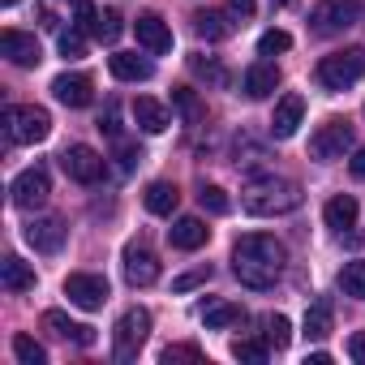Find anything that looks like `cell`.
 Masks as SVG:
<instances>
[{
  "label": "cell",
  "instance_id": "obj_1",
  "mask_svg": "<svg viewBox=\"0 0 365 365\" xmlns=\"http://www.w3.org/2000/svg\"><path fill=\"white\" fill-rule=\"evenodd\" d=\"M284 267H288V250H284V241H275L267 232H250L232 245V275L254 292L275 288Z\"/></svg>",
  "mask_w": 365,
  "mask_h": 365
},
{
  "label": "cell",
  "instance_id": "obj_2",
  "mask_svg": "<svg viewBox=\"0 0 365 365\" xmlns=\"http://www.w3.org/2000/svg\"><path fill=\"white\" fill-rule=\"evenodd\" d=\"M301 185L297 180H284V176H262V180H254V185L245 190V198H241V207L250 211V215H258V220H271V215H288V211H297L301 207Z\"/></svg>",
  "mask_w": 365,
  "mask_h": 365
},
{
  "label": "cell",
  "instance_id": "obj_3",
  "mask_svg": "<svg viewBox=\"0 0 365 365\" xmlns=\"http://www.w3.org/2000/svg\"><path fill=\"white\" fill-rule=\"evenodd\" d=\"M365 78V48H348V52H331L318 61V86L322 91H348Z\"/></svg>",
  "mask_w": 365,
  "mask_h": 365
},
{
  "label": "cell",
  "instance_id": "obj_4",
  "mask_svg": "<svg viewBox=\"0 0 365 365\" xmlns=\"http://www.w3.org/2000/svg\"><path fill=\"white\" fill-rule=\"evenodd\" d=\"M146 335H150V314L138 309V305L125 309V314L116 318V327H112V352H116V361H133V356L142 352Z\"/></svg>",
  "mask_w": 365,
  "mask_h": 365
},
{
  "label": "cell",
  "instance_id": "obj_5",
  "mask_svg": "<svg viewBox=\"0 0 365 365\" xmlns=\"http://www.w3.org/2000/svg\"><path fill=\"white\" fill-rule=\"evenodd\" d=\"M361 14V0H318L314 14H309V31L331 39V35H344Z\"/></svg>",
  "mask_w": 365,
  "mask_h": 365
},
{
  "label": "cell",
  "instance_id": "obj_6",
  "mask_svg": "<svg viewBox=\"0 0 365 365\" xmlns=\"http://www.w3.org/2000/svg\"><path fill=\"white\" fill-rule=\"evenodd\" d=\"M0 120H5L9 142H26V146L43 142L52 133V116L43 108H5V116H0Z\"/></svg>",
  "mask_w": 365,
  "mask_h": 365
},
{
  "label": "cell",
  "instance_id": "obj_7",
  "mask_svg": "<svg viewBox=\"0 0 365 365\" xmlns=\"http://www.w3.org/2000/svg\"><path fill=\"white\" fill-rule=\"evenodd\" d=\"M48 194H52V180H48V168H39V163H35V168H22V172L14 176V185H9V198H14L18 211L43 207Z\"/></svg>",
  "mask_w": 365,
  "mask_h": 365
},
{
  "label": "cell",
  "instance_id": "obj_8",
  "mask_svg": "<svg viewBox=\"0 0 365 365\" xmlns=\"http://www.w3.org/2000/svg\"><path fill=\"white\" fill-rule=\"evenodd\" d=\"M352 150V125L348 120H327L314 138H309V155L318 163H335Z\"/></svg>",
  "mask_w": 365,
  "mask_h": 365
},
{
  "label": "cell",
  "instance_id": "obj_9",
  "mask_svg": "<svg viewBox=\"0 0 365 365\" xmlns=\"http://www.w3.org/2000/svg\"><path fill=\"white\" fill-rule=\"evenodd\" d=\"M65 297H69V305H78V309H103V301L112 297V288H108L103 275L78 271V275L65 279Z\"/></svg>",
  "mask_w": 365,
  "mask_h": 365
},
{
  "label": "cell",
  "instance_id": "obj_10",
  "mask_svg": "<svg viewBox=\"0 0 365 365\" xmlns=\"http://www.w3.org/2000/svg\"><path fill=\"white\" fill-rule=\"evenodd\" d=\"M61 163H65V172H69V180H78V185H99L103 180V155L95 150V146H69L65 155H61Z\"/></svg>",
  "mask_w": 365,
  "mask_h": 365
},
{
  "label": "cell",
  "instance_id": "obj_11",
  "mask_svg": "<svg viewBox=\"0 0 365 365\" xmlns=\"http://www.w3.org/2000/svg\"><path fill=\"white\" fill-rule=\"evenodd\" d=\"M0 56H5L9 65H18V69H35L43 61L39 39L26 35V31H5V35H0Z\"/></svg>",
  "mask_w": 365,
  "mask_h": 365
},
{
  "label": "cell",
  "instance_id": "obj_12",
  "mask_svg": "<svg viewBox=\"0 0 365 365\" xmlns=\"http://www.w3.org/2000/svg\"><path fill=\"white\" fill-rule=\"evenodd\" d=\"M22 237H26V245H31L35 254H56V250L65 245V224H61L56 215H43V220H31V224L22 228Z\"/></svg>",
  "mask_w": 365,
  "mask_h": 365
},
{
  "label": "cell",
  "instance_id": "obj_13",
  "mask_svg": "<svg viewBox=\"0 0 365 365\" xmlns=\"http://www.w3.org/2000/svg\"><path fill=\"white\" fill-rule=\"evenodd\" d=\"M133 35H138V43H142L150 56H168V52H172V31H168V22H163L159 14H142V18L133 22Z\"/></svg>",
  "mask_w": 365,
  "mask_h": 365
},
{
  "label": "cell",
  "instance_id": "obj_14",
  "mask_svg": "<svg viewBox=\"0 0 365 365\" xmlns=\"http://www.w3.org/2000/svg\"><path fill=\"white\" fill-rule=\"evenodd\" d=\"M125 279L133 288H150L159 279V258L150 250H142V245H129L125 250Z\"/></svg>",
  "mask_w": 365,
  "mask_h": 365
},
{
  "label": "cell",
  "instance_id": "obj_15",
  "mask_svg": "<svg viewBox=\"0 0 365 365\" xmlns=\"http://www.w3.org/2000/svg\"><path fill=\"white\" fill-rule=\"evenodd\" d=\"M301 116H305V99H301V95H284V99L275 103V116H271V138L288 142V138L301 129Z\"/></svg>",
  "mask_w": 365,
  "mask_h": 365
},
{
  "label": "cell",
  "instance_id": "obj_16",
  "mask_svg": "<svg viewBox=\"0 0 365 365\" xmlns=\"http://www.w3.org/2000/svg\"><path fill=\"white\" fill-rule=\"evenodd\" d=\"M207 237H211V228H207L198 215H180V220L168 228L172 250H202V245H207Z\"/></svg>",
  "mask_w": 365,
  "mask_h": 365
},
{
  "label": "cell",
  "instance_id": "obj_17",
  "mask_svg": "<svg viewBox=\"0 0 365 365\" xmlns=\"http://www.w3.org/2000/svg\"><path fill=\"white\" fill-rule=\"evenodd\" d=\"M52 95H56L65 108H86V103L95 99V86H91V78H82V73H61V78L52 82Z\"/></svg>",
  "mask_w": 365,
  "mask_h": 365
},
{
  "label": "cell",
  "instance_id": "obj_18",
  "mask_svg": "<svg viewBox=\"0 0 365 365\" xmlns=\"http://www.w3.org/2000/svg\"><path fill=\"white\" fill-rule=\"evenodd\" d=\"M194 31H198L207 43H215V39H228V35L237 31V22H232V9L224 5V9H202V14H194Z\"/></svg>",
  "mask_w": 365,
  "mask_h": 365
},
{
  "label": "cell",
  "instance_id": "obj_19",
  "mask_svg": "<svg viewBox=\"0 0 365 365\" xmlns=\"http://www.w3.org/2000/svg\"><path fill=\"white\" fill-rule=\"evenodd\" d=\"M108 69L120 82H150V73H155V65L146 56H138V52H112L108 56Z\"/></svg>",
  "mask_w": 365,
  "mask_h": 365
},
{
  "label": "cell",
  "instance_id": "obj_20",
  "mask_svg": "<svg viewBox=\"0 0 365 365\" xmlns=\"http://www.w3.org/2000/svg\"><path fill=\"white\" fill-rule=\"evenodd\" d=\"M275 86H279V69H275V65L258 61V65H250V69H245L241 91H245L250 99H267V95H275Z\"/></svg>",
  "mask_w": 365,
  "mask_h": 365
},
{
  "label": "cell",
  "instance_id": "obj_21",
  "mask_svg": "<svg viewBox=\"0 0 365 365\" xmlns=\"http://www.w3.org/2000/svg\"><path fill=\"white\" fill-rule=\"evenodd\" d=\"M43 327L52 331V335H61V339H73L78 348H91L95 344V327H82V322H69L61 309H48L43 314Z\"/></svg>",
  "mask_w": 365,
  "mask_h": 365
},
{
  "label": "cell",
  "instance_id": "obj_22",
  "mask_svg": "<svg viewBox=\"0 0 365 365\" xmlns=\"http://www.w3.org/2000/svg\"><path fill=\"white\" fill-rule=\"evenodd\" d=\"M0 284H5V292H31L35 288V267L22 262L18 254H9L0 262Z\"/></svg>",
  "mask_w": 365,
  "mask_h": 365
},
{
  "label": "cell",
  "instance_id": "obj_23",
  "mask_svg": "<svg viewBox=\"0 0 365 365\" xmlns=\"http://www.w3.org/2000/svg\"><path fill=\"white\" fill-rule=\"evenodd\" d=\"M133 120H138V129H142V133H163V129L172 125L168 108H163L159 99H146V95L133 103Z\"/></svg>",
  "mask_w": 365,
  "mask_h": 365
},
{
  "label": "cell",
  "instance_id": "obj_24",
  "mask_svg": "<svg viewBox=\"0 0 365 365\" xmlns=\"http://www.w3.org/2000/svg\"><path fill=\"white\" fill-rule=\"evenodd\" d=\"M322 220H327V228L348 232V228L356 224V198H352V194H335V198L322 207Z\"/></svg>",
  "mask_w": 365,
  "mask_h": 365
},
{
  "label": "cell",
  "instance_id": "obj_25",
  "mask_svg": "<svg viewBox=\"0 0 365 365\" xmlns=\"http://www.w3.org/2000/svg\"><path fill=\"white\" fill-rule=\"evenodd\" d=\"M250 314L241 309V305H232V301H211L207 309H202V322L211 327V331H224V327H241Z\"/></svg>",
  "mask_w": 365,
  "mask_h": 365
},
{
  "label": "cell",
  "instance_id": "obj_26",
  "mask_svg": "<svg viewBox=\"0 0 365 365\" xmlns=\"http://www.w3.org/2000/svg\"><path fill=\"white\" fill-rule=\"evenodd\" d=\"M142 202H146L150 215H172L176 202H180V194H176V185H168V180H155V185H146Z\"/></svg>",
  "mask_w": 365,
  "mask_h": 365
},
{
  "label": "cell",
  "instance_id": "obj_27",
  "mask_svg": "<svg viewBox=\"0 0 365 365\" xmlns=\"http://www.w3.org/2000/svg\"><path fill=\"white\" fill-rule=\"evenodd\" d=\"M327 335H331V305L314 301L305 309V339H327Z\"/></svg>",
  "mask_w": 365,
  "mask_h": 365
},
{
  "label": "cell",
  "instance_id": "obj_28",
  "mask_svg": "<svg viewBox=\"0 0 365 365\" xmlns=\"http://www.w3.org/2000/svg\"><path fill=\"white\" fill-rule=\"evenodd\" d=\"M262 335H267V344L279 352V348L292 344V322H288L284 314H267V318H262Z\"/></svg>",
  "mask_w": 365,
  "mask_h": 365
},
{
  "label": "cell",
  "instance_id": "obj_29",
  "mask_svg": "<svg viewBox=\"0 0 365 365\" xmlns=\"http://www.w3.org/2000/svg\"><path fill=\"white\" fill-rule=\"evenodd\" d=\"M339 288H344L352 301H365V262H361V258L339 271Z\"/></svg>",
  "mask_w": 365,
  "mask_h": 365
},
{
  "label": "cell",
  "instance_id": "obj_30",
  "mask_svg": "<svg viewBox=\"0 0 365 365\" xmlns=\"http://www.w3.org/2000/svg\"><path fill=\"white\" fill-rule=\"evenodd\" d=\"M232 356H237V361H250V365H262V361L271 356V344H267V335H262V339H237V344H232Z\"/></svg>",
  "mask_w": 365,
  "mask_h": 365
},
{
  "label": "cell",
  "instance_id": "obj_31",
  "mask_svg": "<svg viewBox=\"0 0 365 365\" xmlns=\"http://www.w3.org/2000/svg\"><path fill=\"white\" fill-rule=\"evenodd\" d=\"M14 356H18L22 365H48V352H43V344H35L31 335H14Z\"/></svg>",
  "mask_w": 365,
  "mask_h": 365
},
{
  "label": "cell",
  "instance_id": "obj_32",
  "mask_svg": "<svg viewBox=\"0 0 365 365\" xmlns=\"http://www.w3.org/2000/svg\"><path fill=\"white\" fill-rule=\"evenodd\" d=\"M120 35H125V18H120L116 9H103V14H99V31H95V39H99V43H116Z\"/></svg>",
  "mask_w": 365,
  "mask_h": 365
},
{
  "label": "cell",
  "instance_id": "obj_33",
  "mask_svg": "<svg viewBox=\"0 0 365 365\" xmlns=\"http://www.w3.org/2000/svg\"><path fill=\"white\" fill-rule=\"evenodd\" d=\"M172 103L180 108V116H185L190 125H198V120H202V103H198V95H194V91L176 86V91H172Z\"/></svg>",
  "mask_w": 365,
  "mask_h": 365
},
{
  "label": "cell",
  "instance_id": "obj_34",
  "mask_svg": "<svg viewBox=\"0 0 365 365\" xmlns=\"http://www.w3.org/2000/svg\"><path fill=\"white\" fill-rule=\"evenodd\" d=\"M198 202H202V211H211V215H228V211H232V202H228V194H224L220 185H202V190H198Z\"/></svg>",
  "mask_w": 365,
  "mask_h": 365
},
{
  "label": "cell",
  "instance_id": "obj_35",
  "mask_svg": "<svg viewBox=\"0 0 365 365\" xmlns=\"http://www.w3.org/2000/svg\"><path fill=\"white\" fill-rule=\"evenodd\" d=\"M56 43H61V56H65V61L86 56V31H78V26H73V31H61V39H56Z\"/></svg>",
  "mask_w": 365,
  "mask_h": 365
},
{
  "label": "cell",
  "instance_id": "obj_36",
  "mask_svg": "<svg viewBox=\"0 0 365 365\" xmlns=\"http://www.w3.org/2000/svg\"><path fill=\"white\" fill-rule=\"evenodd\" d=\"M159 361H163V365H172V361H207V356H202V348H198V344H168V348L159 352Z\"/></svg>",
  "mask_w": 365,
  "mask_h": 365
},
{
  "label": "cell",
  "instance_id": "obj_37",
  "mask_svg": "<svg viewBox=\"0 0 365 365\" xmlns=\"http://www.w3.org/2000/svg\"><path fill=\"white\" fill-rule=\"evenodd\" d=\"M292 48V35L288 31H267L262 39H258V52L262 56H275V52H288Z\"/></svg>",
  "mask_w": 365,
  "mask_h": 365
},
{
  "label": "cell",
  "instance_id": "obj_38",
  "mask_svg": "<svg viewBox=\"0 0 365 365\" xmlns=\"http://www.w3.org/2000/svg\"><path fill=\"white\" fill-rule=\"evenodd\" d=\"M194 73H198V78H211L215 86H228V73H224L220 61H202V56H194Z\"/></svg>",
  "mask_w": 365,
  "mask_h": 365
},
{
  "label": "cell",
  "instance_id": "obj_39",
  "mask_svg": "<svg viewBox=\"0 0 365 365\" xmlns=\"http://www.w3.org/2000/svg\"><path fill=\"white\" fill-rule=\"evenodd\" d=\"M78 31H86V35L99 31V14H95L91 0H78Z\"/></svg>",
  "mask_w": 365,
  "mask_h": 365
},
{
  "label": "cell",
  "instance_id": "obj_40",
  "mask_svg": "<svg viewBox=\"0 0 365 365\" xmlns=\"http://www.w3.org/2000/svg\"><path fill=\"white\" fill-rule=\"evenodd\" d=\"M207 279H211V267H198V271H190V275H180L172 288H176V292H190V288H198V284H207Z\"/></svg>",
  "mask_w": 365,
  "mask_h": 365
},
{
  "label": "cell",
  "instance_id": "obj_41",
  "mask_svg": "<svg viewBox=\"0 0 365 365\" xmlns=\"http://www.w3.org/2000/svg\"><path fill=\"white\" fill-rule=\"evenodd\" d=\"M138 163H142V150L129 146V142H120V172H133Z\"/></svg>",
  "mask_w": 365,
  "mask_h": 365
},
{
  "label": "cell",
  "instance_id": "obj_42",
  "mask_svg": "<svg viewBox=\"0 0 365 365\" xmlns=\"http://www.w3.org/2000/svg\"><path fill=\"white\" fill-rule=\"evenodd\" d=\"M348 356H352L356 365H365V331H356V335L348 339Z\"/></svg>",
  "mask_w": 365,
  "mask_h": 365
},
{
  "label": "cell",
  "instance_id": "obj_43",
  "mask_svg": "<svg viewBox=\"0 0 365 365\" xmlns=\"http://www.w3.org/2000/svg\"><path fill=\"white\" fill-rule=\"evenodd\" d=\"M348 172H352L356 180H365V146H356V150H352V159H348Z\"/></svg>",
  "mask_w": 365,
  "mask_h": 365
},
{
  "label": "cell",
  "instance_id": "obj_44",
  "mask_svg": "<svg viewBox=\"0 0 365 365\" xmlns=\"http://www.w3.org/2000/svg\"><path fill=\"white\" fill-rule=\"evenodd\" d=\"M228 9H232V18H254V0H228Z\"/></svg>",
  "mask_w": 365,
  "mask_h": 365
},
{
  "label": "cell",
  "instance_id": "obj_45",
  "mask_svg": "<svg viewBox=\"0 0 365 365\" xmlns=\"http://www.w3.org/2000/svg\"><path fill=\"white\" fill-rule=\"evenodd\" d=\"M305 365H331V352H309V361Z\"/></svg>",
  "mask_w": 365,
  "mask_h": 365
},
{
  "label": "cell",
  "instance_id": "obj_46",
  "mask_svg": "<svg viewBox=\"0 0 365 365\" xmlns=\"http://www.w3.org/2000/svg\"><path fill=\"white\" fill-rule=\"evenodd\" d=\"M275 5H279V9H288V5H292V0H275Z\"/></svg>",
  "mask_w": 365,
  "mask_h": 365
},
{
  "label": "cell",
  "instance_id": "obj_47",
  "mask_svg": "<svg viewBox=\"0 0 365 365\" xmlns=\"http://www.w3.org/2000/svg\"><path fill=\"white\" fill-rule=\"evenodd\" d=\"M0 5H5V9H9V5H18V0H0Z\"/></svg>",
  "mask_w": 365,
  "mask_h": 365
}]
</instances>
